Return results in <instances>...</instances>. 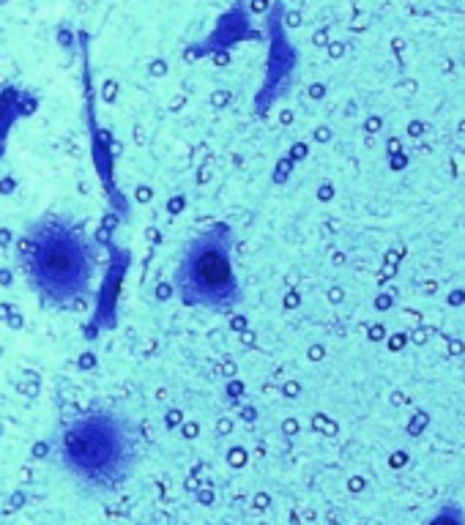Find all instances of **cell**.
Returning a JSON list of instances; mask_svg holds the SVG:
<instances>
[{
    "label": "cell",
    "mask_w": 465,
    "mask_h": 525,
    "mask_svg": "<svg viewBox=\"0 0 465 525\" xmlns=\"http://www.w3.org/2000/svg\"><path fill=\"white\" fill-rule=\"evenodd\" d=\"M61 465L93 490H113L129 479L137 460L135 427L121 413L88 411L58 435Z\"/></svg>",
    "instance_id": "6da1fadb"
},
{
    "label": "cell",
    "mask_w": 465,
    "mask_h": 525,
    "mask_svg": "<svg viewBox=\"0 0 465 525\" xmlns=\"http://www.w3.org/2000/svg\"><path fill=\"white\" fill-rule=\"evenodd\" d=\"M22 271L44 304L66 307L83 296L93 277L85 236L66 219L50 217L22 236Z\"/></svg>",
    "instance_id": "7a4b0ae2"
},
{
    "label": "cell",
    "mask_w": 465,
    "mask_h": 525,
    "mask_svg": "<svg viewBox=\"0 0 465 525\" xmlns=\"http://www.w3.org/2000/svg\"><path fill=\"white\" fill-rule=\"evenodd\" d=\"M173 282L186 307H236L241 288L233 266V230L228 225H211L192 238L178 260Z\"/></svg>",
    "instance_id": "3957f363"
},
{
    "label": "cell",
    "mask_w": 465,
    "mask_h": 525,
    "mask_svg": "<svg viewBox=\"0 0 465 525\" xmlns=\"http://www.w3.org/2000/svg\"><path fill=\"white\" fill-rule=\"evenodd\" d=\"M25 102H28V96H22V93L14 91V88L0 93V154H3V148H6V134H9L11 124H14L22 113H28V110H25Z\"/></svg>",
    "instance_id": "277c9868"
},
{
    "label": "cell",
    "mask_w": 465,
    "mask_h": 525,
    "mask_svg": "<svg viewBox=\"0 0 465 525\" xmlns=\"http://www.w3.org/2000/svg\"><path fill=\"white\" fill-rule=\"evenodd\" d=\"M427 525H465V515H463V509L457 504H446L438 515L430 520Z\"/></svg>",
    "instance_id": "5b68a950"
}]
</instances>
